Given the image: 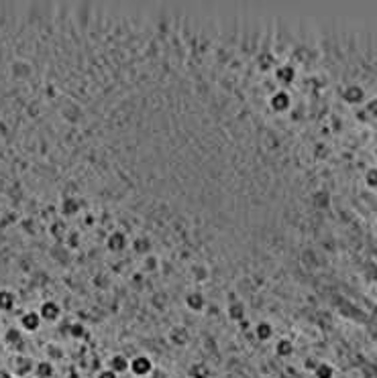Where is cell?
Wrapping results in <instances>:
<instances>
[{"mask_svg": "<svg viewBox=\"0 0 377 378\" xmlns=\"http://www.w3.org/2000/svg\"><path fill=\"white\" fill-rule=\"evenodd\" d=\"M365 185L371 189H377V167H369L365 171Z\"/></svg>", "mask_w": 377, "mask_h": 378, "instance_id": "obj_2", "label": "cell"}, {"mask_svg": "<svg viewBox=\"0 0 377 378\" xmlns=\"http://www.w3.org/2000/svg\"><path fill=\"white\" fill-rule=\"evenodd\" d=\"M375 159H377V151H375Z\"/></svg>", "mask_w": 377, "mask_h": 378, "instance_id": "obj_3", "label": "cell"}, {"mask_svg": "<svg viewBox=\"0 0 377 378\" xmlns=\"http://www.w3.org/2000/svg\"><path fill=\"white\" fill-rule=\"evenodd\" d=\"M14 303H16V297L12 291H8V289L0 291V311H10L14 307Z\"/></svg>", "mask_w": 377, "mask_h": 378, "instance_id": "obj_1", "label": "cell"}]
</instances>
